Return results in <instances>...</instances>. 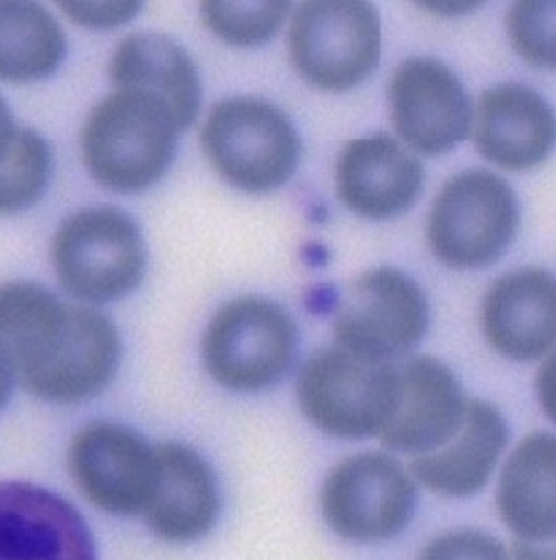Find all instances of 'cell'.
Wrapping results in <instances>:
<instances>
[{"instance_id":"obj_1","label":"cell","mask_w":556,"mask_h":560,"mask_svg":"<svg viewBox=\"0 0 556 560\" xmlns=\"http://www.w3.org/2000/svg\"><path fill=\"white\" fill-rule=\"evenodd\" d=\"M305 417L337 439L379 436L397 399V370L341 346L316 352L297 383Z\"/></svg>"},{"instance_id":"obj_2","label":"cell","mask_w":556,"mask_h":560,"mask_svg":"<svg viewBox=\"0 0 556 560\" xmlns=\"http://www.w3.org/2000/svg\"><path fill=\"white\" fill-rule=\"evenodd\" d=\"M178 129L155 104L114 93L89 114L82 131L84 164L114 191H142L166 174Z\"/></svg>"},{"instance_id":"obj_3","label":"cell","mask_w":556,"mask_h":560,"mask_svg":"<svg viewBox=\"0 0 556 560\" xmlns=\"http://www.w3.org/2000/svg\"><path fill=\"white\" fill-rule=\"evenodd\" d=\"M56 278L73 296L108 303L144 276L147 247L138 224L118 209H86L67 218L53 241Z\"/></svg>"},{"instance_id":"obj_4","label":"cell","mask_w":556,"mask_h":560,"mask_svg":"<svg viewBox=\"0 0 556 560\" xmlns=\"http://www.w3.org/2000/svg\"><path fill=\"white\" fill-rule=\"evenodd\" d=\"M518 230L513 189L493 172L468 170L449 178L428 218V245L451 269L499 260Z\"/></svg>"},{"instance_id":"obj_5","label":"cell","mask_w":556,"mask_h":560,"mask_svg":"<svg viewBox=\"0 0 556 560\" xmlns=\"http://www.w3.org/2000/svg\"><path fill=\"white\" fill-rule=\"evenodd\" d=\"M202 147L220 176L245 191L283 185L301 153L299 136L286 114L254 97L216 104L202 127Z\"/></svg>"},{"instance_id":"obj_6","label":"cell","mask_w":556,"mask_h":560,"mask_svg":"<svg viewBox=\"0 0 556 560\" xmlns=\"http://www.w3.org/2000/svg\"><path fill=\"white\" fill-rule=\"evenodd\" d=\"M297 350L292 318L274 301L243 296L211 318L202 339L207 372L232 392H260L288 372Z\"/></svg>"},{"instance_id":"obj_7","label":"cell","mask_w":556,"mask_h":560,"mask_svg":"<svg viewBox=\"0 0 556 560\" xmlns=\"http://www.w3.org/2000/svg\"><path fill=\"white\" fill-rule=\"evenodd\" d=\"M290 58L297 71L318 89H352L381 58L377 9L359 0L301 4L290 26Z\"/></svg>"},{"instance_id":"obj_8","label":"cell","mask_w":556,"mask_h":560,"mask_svg":"<svg viewBox=\"0 0 556 560\" xmlns=\"http://www.w3.org/2000/svg\"><path fill=\"white\" fill-rule=\"evenodd\" d=\"M323 515L339 537L361 544L399 535L415 511L410 475L385 453L346 457L327 475Z\"/></svg>"},{"instance_id":"obj_9","label":"cell","mask_w":556,"mask_h":560,"mask_svg":"<svg viewBox=\"0 0 556 560\" xmlns=\"http://www.w3.org/2000/svg\"><path fill=\"white\" fill-rule=\"evenodd\" d=\"M428 301L397 269H372L350 283L335 318L337 346L379 361L413 350L428 331Z\"/></svg>"},{"instance_id":"obj_10","label":"cell","mask_w":556,"mask_h":560,"mask_svg":"<svg viewBox=\"0 0 556 560\" xmlns=\"http://www.w3.org/2000/svg\"><path fill=\"white\" fill-rule=\"evenodd\" d=\"M120 361V337L111 320L82 305H67L42 359L20 385L42 399L73 404L104 392Z\"/></svg>"},{"instance_id":"obj_11","label":"cell","mask_w":556,"mask_h":560,"mask_svg":"<svg viewBox=\"0 0 556 560\" xmlns=\"http://www.w3.org/2000/svg\"><path fill=\"white\" fill-rule=\"evenodd\" d=\"M69 468L84 497L116 515L144 513L158 483V451L138 432L93 423L69 448Z\"/></svg>"},{"instance_id":"obj_12","label":"cell","mask_w":556,"mask_h":560,"mask_svg":"<svg viewBox=\"0 0 556 560\" xmlns=\"http://www.w3.org/2000/svg\"><path fill=\"white\" fill-rule=\"evenodd\" d=\"M390 102L395 131L417 153H447L471 129L468 95L441 60H404L391 78Z\"/></svg>"},{"instance_id":"obj_13","label":"cell","mask_w":556,"mask_h":560,"mask_svg":"<svg viewBox=\"0 0 556 560\" xmlns=\"http://www.w3.org/2000/svg\"><path fill=\"white\" fill-rule=\"evenodd\" d=\"M0 560H97L82 515L55 492L0 483Z\"/></svg>"},{"instance_id":"obj_14","label":"cell","mask_w":556,"mask_h":560,"mask_svg":"<svg viewBox=\"0 0 556 560\" xmlns=\"http://www.w3.org/2000/svg\"><path fill=\"white\" fill-rule=\"evenodd\" d=\"M460 383L441 361L417 357L397 370V399L379 434L383 447L424 455L443 447L464 417Z\"/></svg>"},{"instance_id":"obj_15","label":"cell","mask_w":556,"mask_h":560,"mask_svg":"<svg viewBox=\"0 0 556 560\" xmlns=\"http://www.w3.org/2000/svg\"><path fill=\"white\" fill-rule=\"evenodd\" d=\"M337 196L357 215L390 220L406 213L421 194L424 166L387 136L348 142L337 160Z\"/></svg>"},{"instance_id":"obj_16","label":"cell","mask_w":556,"mask_h":560,"mask_svg":"<svg viewBox=\"0 0 556 560\" xmlns=\"http://www.w3.org/2000/svg\"><path fill=\"white\" fill-rule=\"evenodd\" d=\"M111 80L116 93L136 95L162 108L178 133L200 110L202 89L196 65L164 35H127L114 50Z\"/></svg>"},{"instance_id":"obj_17","label":"cell","mask_w":556,"mask_h":560,"mask_svg":"<svg viewBox=\"0 0 556 560\" xmlns=\"http://www.w3.org/2000/svg\"><path fill=\"white\" fill-rule=\"evenodd\" d=\"M484 336L509 359L548 354L556 337L555 280L540 269H520L495 281L482 312Z\"/></svg>"},{"instance_id":"obj_18","label":"cell","mask_w":556,"mask_h":560,"mask_svg":"<svg viewBox=\"0 0 556 560\" xmlns=\"http://www.w3.org/2000/svg\"><path fill=\"white\" fill-rule=\"evenodd\" d=\"M158 451V483L144 509L151 530L170 544L205 537L220 513V492L211 466L194 448L164 443Z\"/></svg>"},{"instance_id":"obj_19","label":"cell","mask_w":556,"mask_h":560,"mask_svg":"<svg viewBox=\"0 0 556 560\" xmlns=\"http://www.w3.org/2000/svg\"><path fill=\"white\" fill-rule=\"evenodd\" d=\"M509 430L501 410L490 401H466L457 432L443 447L415 455L410 472L443 497H473L495 472Z\"/></svg>"},{"instance_id":"obj_20","label":"cell","mask_w":556,"mask_h":560,"mask_svg":"<svg viewBox=\"0 0 556 560\" xmlns=\"http://www.w3.org/2000/svg\"><path fill=\"white\" fill-rule=\"evenodd\" d=\"M475 142L479 153L501 168L540 166L555 144V114L526 86H493L479 102Z\"/></svg>"},{"instance_id":"obj_21","label":"cell","mask_w":556,"mask_h":560,"mask_svg":"<svg viewBox=\"0 0 556 560\" xmlns=\"http://www.w3.org/2000/svg\"><path fill=\"white\" fill-rule=\"evenodd\" d=\"M497 504L502 522L524 541L544 544L556 530V441L526 436L502 468Z\"/></svg>"},{"instance_id":"obj_22","label":"cell","mask_w":556,"mask_h":560,"mask_svg":"<svg viewBox=\"0 0 556 560\" xmlns=\"http://www.w3.org/2000/svg\"><path fill=\"white\" fill-rule=\"evenodd\" d=\"M65 52V35L50 11L37 2L0 0V80H44L60 67Z\"/></svg>"},{"instance_id":"obj_23","label":"cell","mask_w":556,"mask_h":560,"mask_svg":"<svg viewBox=\"0 0 556 560\" xmlns=\"http://www.w3.org/2000/svg\"><path fill=\"white\" fill-rule=\"evenodd\" d=\"M65 307L39 283L13 281L0 285V357L18 381L44 354Z\"/></svg>"},{"instance_id":"obj_24","label":"cell","mask_w":556,"mask_h":560,"mask_svg":"<svg viewBox=\"0 0 556 560\" xmlns=\"http://www.w3.org/2000/svg\"><path fill=\"white\" fill-rule=\"evenodd\" d=\"M53 174L48 142L33 129L15 131L11 144L0 155V215H13L35 205Z\"/></svg>"},{"instance_id":"obj_25","label":"cell","mask_w":556,"mask_h":560,"mask_svg":"<svg viewBox=\"0 0 556 560\" xmlns=\"http://www.w3.org/2000/svg\"><path fill=\"white\" fill-rule=\"evenodd\" d=\"M290 4L288 2H202V18L211 33L236 48H254L267 44L278 33Z\"/></svg>"},{"instance_id":"obj_26","label":"cell","mask_w":556,"mask_h":560,"mask_svg":"<svg viewBox=\"0 0 556 560\" xmlns=\"http://www.w3.org/2000/svg\"><path fill=\"white\" fill-rule=\"evenodd\" d=\"M507 28L520 57L531 65H555V2L513 4L507 18Z\"/></svg>"},{"instance_id":"obj_27","label":"cell","mask_w":556,"mask_h":560,"mask_svg":"<svg viewBox=\"0 0 556 560\" xmlns=\"http://www.w3.org/2000/svg\"><path fill=\"white\" fill-rule=\"evenodd\" d=\"M419 560H509V557L490 535L477 530H453L430 541Z\"/></svg>"},{"instance_id":"obj_28","label":"cell","mask_w":556,"mask_h":560,"mask_svg":"<svg viewBox=\"0 0 556 560\" xmlns=\"http://www.w3.org/2000/svg\"><path fill=\"white\" fill-rule=\"evenodd\" d=\"M58 7L80 26L86 28H114L120 26L125 22H129L131 18H136L142 9V2H58Z\"/></svg>"},{"instance_id":"obj_29","label":"cell","mask_w":556,"mask_h":560,"mask_svg":"<svg viewBox=\"0 0 556 560\" xmlns=\"http://www.w3.org/2000/svg\"><path fill=\"white\" fill-rule=\"evenodd\" d=\"M511 555H513V560H555L553 548H546L535 541H524V539H518L513 544Z\"/></svg>"},{"instance_id":"obj_30","label":"cell","mask_w":556,"mask_h":560,"mask_svg":"<svg viewBox=\"0 0 556 560\" xmlns=\"http://www.w3.org/2000/svg\"><path fill=\"white\" fill-rule=\"evenodd\" d=\"M555 359H551L544 368H542V378H540V393H542V404L546 408V412L551 417H555Z\"/></svg>"},{"instance_id":"obj_31","label":"cell","mask_w":556,"mask_h":560,"mask_svg":"<svg viewBox=\"0 0 556 560\" xmlns=\"http://www.w3.org/2000/svg\"><path fill=\"white\" fill-rule=\"evenodd\" d=\"M15 131H18V127H15V122H13L11 110H9V106L4 104V100L0 97V155H2V153L7 151V147L11 144Z\"/></svg>"},{"instance_id":"obj_32","label":"cell","mask_w":556,"mask_h":560,"mask_svg":"<svg viewBox=\"0 0 556 560\" xmlns=\"http://www.w3.org/2000/svg\"><path fill=\"white\" fill-rule=\"evenodd\" d=\"M13 381H15V376H13L11 368H9L7 361L0 357V410L7 406V401H9V397H11Z\"/></svg>"}]
</instances>
